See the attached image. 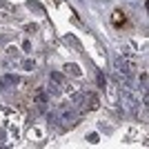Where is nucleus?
Segmentation results:
<instances>
[{"mask_svg": "<svg viewBox=\"0 0 149 149\" xmlns=\"http://www.w3.org/2000/svg\"><path fill=\"white\" fill-rule=\"evenodd\" d=\"M111 22H113V27H123L125 22H127V18H125V13L116 11V13H113V18H111Z\"/></svg>", "mask_w": 149, "mask_h": 149, "instance_id": "obj_1", "label": "nucleus"}]
</instances>
